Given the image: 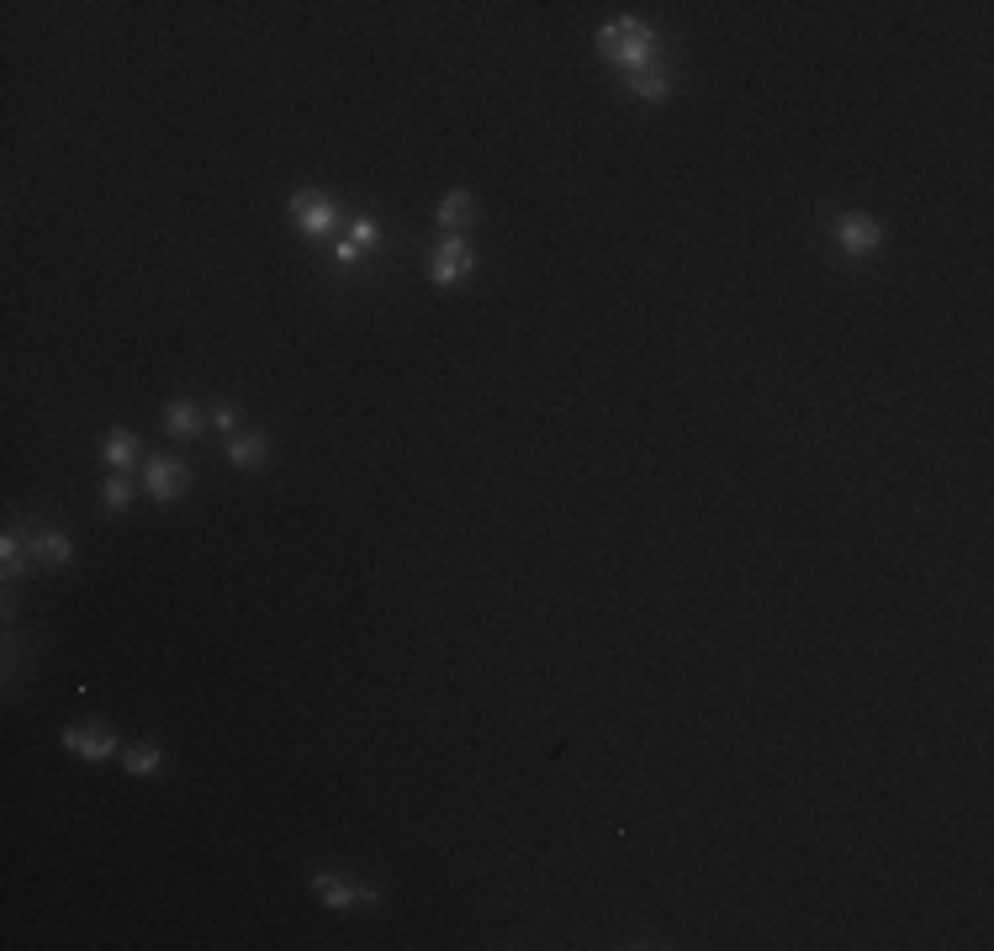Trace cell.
<instances>
[{
  "mask_svg": "<svg viewBox=\"0 0 994 951\" xmlns=\"http://www.w3.org/2000/svg\"><path fill=\"white\" fill-rule=\"evenodd\" d=\"M312 893L328 904V909H349V904H376V888L365 893V888H349L344 878H334V872H318L312 878Z\"/></svg>",
  "mask_w": 994,
  "mask_h": 951,
  "instance_id": "cell-7",
  "label": "cell"
},
{
  "mask_svg": "<svg viewBox=\"0 0 994 951\" xmlns=\"http://www.w3.org/2000/svg\"><path fill=\"white\" fill-rule=\"evenodd\" d=\"M836 244L846 249V254H878V244H883V228L868 217V212H852V217H841L836 222Z\"/></svg>",
  "mask_w": 994,
  "mask_h": 951,
  "instance_id": "cell-4",
  "label": "cell"
},
{
  "mask_svg": "<svg viewBox=\"0 0 994 951\" xmlns=\"http://www.w3.org/2000/svg\"><path fill=\"white\" fill-rule=\"evenodd\" d=\"M164 434H170V439H196L201 434V407L186 402V397L170 402V407H164Z\"/></svg>",
  "mask_w": 994,
  "mask_h": 951,
  "instance_id": "cell-9",
  "label": "cell"
},
{
  "mask_svg": "<svg viewBox=\"0 0 994 951\" xmlns=\"http://www.w3.org/2000/svg\"><path fill=\"white\" fill-rule=\"evenodd\" d=\"M133 460H138V439L127 434V428H112V439H106V465H112V471L122 476Z\"/></svg>",
  "mask_w": 994,
  "mask_h": 951,
  "instance_id": "cell-12",
  "label": "cell"
},
{
  "mask_svg": "<svg viewBox=\"0 0 994 951\" xmlns=\"http://www.w3.org/2000/svg\"><path fill=\"white\" fill-rule=\"evenodd\" d=\"M212 418H217V428H238V413H233V407H217Z\"/></svg>",
  "mask_w": 994,
  "mask_h": 951,
  "instance_id": "cell-18",
  "label": "cell"
},
{
  "mask_svg": "<svg viewBox=\"0 0 994 951\" xmlns=\"http://www.w3.org/2000/svg\"><path fill=\"white\" fill-rule=\"evenodd\" d=\"M471 265H476V254L466 249V244H460V238L450 233L445 238V244H439L434 249V265H429V281L434 286H455V281H466V275H471Z\"/></svg>",
  "mask_w": 994,
  "mask_h": 951,
  "instance_id": "cell-3",
  "label": "cell"
},
{
  "mask_svg": "<svg viewBox=\"0 0 994 951\" xmlns=\"http://www.w3.org/2000/svg\"><path fill=\"white\" fill-rule=\"evenodd\" d=\"M471 217H476V196L471 191H450L445 201H439V222H445L450 233L471 228Z\"/></svg>",
  "mask_w": 994,
  "mask_h": 951,
  "instance_id": "cell-11",
  "label": "cell"
},
{
  "mask_svg": "<svg viewBox=\"0 0 994 951\" xmlns=\"http://www.w3.org/2000/svg\"><path fill=\"white\" fill-rule=\"evenodd\" d=\"M122 767L133 772V777H154L164 767V751H159V745H133V751L122 756Z\"/></svg>",
  "mask_w": 994,
  "mask_h": 951,
  "instance_id": "cell-14",
  "label": "cell"
},
{
  "mask_svg": "<svg viewBox=\"0 0 994 951\" xmlns=\"http://www.w3.org/2000/svg\"><path fill=\"white\" fill-rule=\"evenodd\" d=\"M349 244H355V249H376V244H381V228H376L371 217H360V222H355V238H349Z\"/></svg>",
  "mask_w": 994,
  "mask_h": 951,
  "instance_id": "cell-17",
  "label": "cell"
},
{
  "mask_svg": "<svg viewBox=\"0 0 994 951\" xmlns=\"http://www.w3.org/2000/svg\"><path fill=\"white\" fill-rule=\"evenodd\" d=\"M598 48L609 53L614 64H624V74H640V69H651V32L640 27V22H609L598 32Z\"/></svg>",
  "mask_w": 994,
  "mask_h": 951,
  "instance_id": "cell-1",
  "label": "cell"
},
{
  "mask_svg": "<svg viewBox=\"0 0 994 951\" xmlns=\"http://www.w3.org/2000/svg\"><path fill=\"white\" fill-rule=\"evenodd\" d=\"M22 539H16V534H6V539H0V571H6V576H22Z\"/></svg>",
  "mask_w": 994,
  "mask_h": 951,
  "instance_id": "cell-15",
  "label": "cell"
},
{
  "mask_svg": "<svg viewBox=\"0 0 994 951\" xmlns=\"http://www.w3.org/2000/svg\"><path fill=\"white\" fill-rule=\"evenodd\" d=\"M32 561L38 566H69L75 561V545H69V534L43 529V534H32Z\"/></svg>",
  "mask_w": 994,
  "mask_h": 951,
  "instance_id": "cell-8",
  "label": "cell"
},
{
  "mask_svg": "<svg viewBox=\"0 0 994 951\" xmlns=\"http://www.w3.org/2000/svg\"><path fill=\"white\" fill-rule=\"evenodd\" d=\"M630 90L640 101H667L672 96V80L661 69H640V74H630Z\"/></svg>",
  "mask_w": 994,
  "mask_h": 951,
  "instance_id": "cell-13",
  "label": "cell"
},
{
  "mask_svg": "<svg viewBox=\"0 0 994 951\" xmlns=\"http://www.w3.org/2000/svg\"><path fill=\"white\" fill-rule=\"evenodd\" d=\"M149 492H154L159 502L186 497V492H191V465H180V460H170V455H154V460H149Z\"/></svg>",
  "mask_w": 994,
  "mask_h": 951,
  "instance_id": "cell-5",
  "label": "cell"
},
{
  "mask_svg": "<svg viewBox=\"0 0 994 951\" xmlns=\"http://www.w3.org/2000/svg\"><path fill=\"white\" fill-rule=\"evenodd\" d=\"M64 745L85 761H112L117 756V735L101 730V724H69L64 730Z\"/></svg>",
  "mask_w": 994,
  "mask_h": 951,
  "instance_id": "cell-6",
  "label": "cell"
},
{
  "mask_svg": "<svg viewBox=\"0 0 994 951\" xmlns=\"http://www.w3.org/2000/svg\"><path fill=\"white\" fill-rule=\"evenodd\" d=\"M291 222H297L307 238H328V233H334V222H339V207L328 196L302 191V196H291Z\"/></svg>",
  "mask_w": 994,
  "mask_h": 951,
  "instance_id": "cell-2",
  "label": "cell"
},
{
  "mask_svg": "<svg viewBox=\"0 0 994 951\" xmlns=\"http://www.w3.org/2000/svg\"><path fill=\"white\" fill-rule=\"evenodd\" d=\"M265 455H270V439H265V434H238V439L228 444V460L244 465V471H260Z\"/></svg>",
  "mask_w": 994,
  "mask_h": 951,
  "instance_id": "cell-10",
  "label": "cell"
},
{
  "mask_svg": "<svg viewBox=\"0 0 994 951\" xmlns=\"http://www.w3.org/2000/svg\"><path fill=\"white\" fill-rule=\"evenodd\" d=\"M101 502H106L112 513H127V502H133V487H127L122 476H112V481H106V492H101Z\"/></svg>",
  "mask_w": 994,
  "mask_h": 951,
  "instance_id": "cell-16",
  "label": "cell"
}]
</instances>
